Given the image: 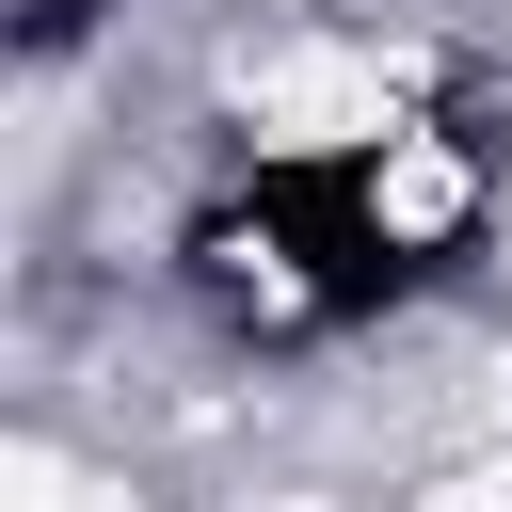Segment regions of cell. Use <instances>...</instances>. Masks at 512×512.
Masks as SVG:
<instances>
[{
  "label": "cell",
  "instance_id": "obj_1",
  "mask_svg": "<svg viewBox=\"0 0 512 512\" xmlns=\"http://www.w3.org/2000/svg\"><path fill=\"white\" fill-rule=\"evenodd\" d=\"M240 112H256L272 144H400V80H384V48H272V64L240 80Z\"/></svg>",
  "mask_w": 512,
  "mask_h": 512
}]
</instances>
